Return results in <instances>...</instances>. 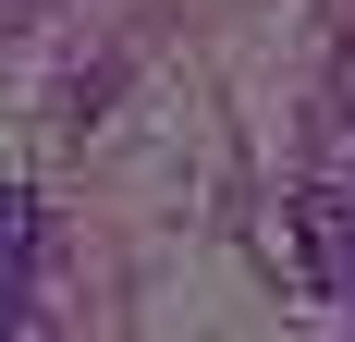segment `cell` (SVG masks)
I'll list each match as a JSON object with an SVG mask.
<instances>
[{"instance_id": "6da1fadb", "label": "cell", "mask_w": 355, "mask_h": 342, "mask_svg": "<svg viewBox=\"0 0 355 342\" xmlns=\"http://www.w3.org/2000/svg\"><path fill=\"white\" fill-rule=\"evenodd\" d=\"M294 269L319 281L331 306H355V196L343 183H306L294 196Z\"/></svg>"}, {"instance_id": "7a4b0ae2", "label": "cell", "mask_w": 355, "mask_h": 342, "mask_svg": "<svg viewBox=\"0 0 355 342\" xmlns=\"http://www.w3.org/2000/svg\"><path fill=\"white\" fill-rule=\"evenodd\" d=\"M25 244H37V208H25V196H12V183H0V281L25 269Z\"/></svg>"}, {"instance_id": "3957f363", "label": "cell", "mask_w": 355, "mask_h": 342, "mask_svg": "<svg viewBox=\"0 0 355 342\" xmlns=\"http://www.w3.org/2000/svg\"><path fill=\"white\" fill-rule=\"evenodd\" d=\"M0 330H12V281H0Z\"/></svg>"}]
</instances>
